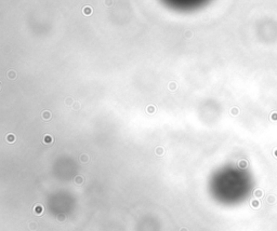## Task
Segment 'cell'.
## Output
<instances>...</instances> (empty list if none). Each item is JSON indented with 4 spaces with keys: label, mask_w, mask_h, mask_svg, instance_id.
Listing matches in <instances>:
<instances>
[{
    "label": "cell",
    "mask_w": 277,
    "mask_h": 231,
    "mask_svg": "<svg viewBox=\"0 0 277 231\" xmlns=\"http://www.w3.org/2000/svg\"><path fill=\"white\" fill-rule=\"evenodd\" d=\"M44 213V207L41 204H36V205L34 206V214L37 216H41L42 214Z\"/></svg>",
    "instance_id": "1"
},
{
    "label": "cell",
    "mask_w": 277,
    "mask_h": 231,
    "mask_svg": "<svg viewBox=\"0 0 277 231\" xmlns=\"http://www.w3.org/2000/svg\"><path fill=\"white\" fill-rule=\"evenodd\" d=\"M53 142H54V139H53V137H52L51 135L46 134V135L43 136L42 143H43L44 145H51V144H53Z\"/></svg>",
    "instance_id": "2"
},
{
    "label": "cell",
    "mask_w": 277,
    "mask_h": 231,
    "mask_svg": "<svg viewBox=\"0 0 277 231\" xmlns=\"http://www.w3.org/2000/svg\"><path fill=\"white\" fill-rule=\"evenodd\" d=\"M41 118H42V120H44V121H49V120H51V118H52L51 111H50V110H43L42 113H41Z\"/></svg>",
    "instance_id": "3"
},
{
    "label": "cell",
    "mask_w": 277,
    "mask_h": 231,
    "mask_svg": "<svg viewBox=\"0 0 277 231\" xmlns=\"http://www.w3.org/2000/svg\"><path fill=\"white\" fill-rule=\"evenodd\" d=\"M82 12H83V14H85L86 16H90L92 14V8L89 7V5H86V7H83V9H82Z\"/></svg>",
    "instance_id": "4"
},
{
    "label": "cell",
    "mask_w": 277,
    "mask_h": 231,
    "mask_svg": "<svg viewBox=\"0 0 277 231\" xmlns=\"http://www.w3.org/2000/svg\"><path fill=\"white\" fill-rule=\"evenodd\" d=\"M155 155H158V157H161V155H164V147H161V146H158V147H156V149H155Z\"/></svg>",
    "instance_id": "5"
},
{
    "label": "cell",
    "mask_w": 277,
    "mask_h": 231,
    "mask_svg": "<svg viewBox=\"0 0 277 231\" xmlns=\"http://www.w3.org/2000/svg\"><path fill=\"white\" fill-rule=\"evenodd\" d=\"M157 111V107L155 106V105H148V106L146 107V112L149 114L151 113H155V112Z\"/></svg>",
    "instance_id": "6"
},
{
    "label": "cell",
    "mask_w": 277,
    "mask_h": 231,
    "mask_svg": "<svg viewBox=\"0 0 277 231\" xmlns=\"http://www.w3.org/2000/svg\"><path fill=\"white\" fill-rule=\"evenodd\" d=\"M83 183H85V178L82 177L81 175H77L75 177V184L76 185H82Z\"/></svg>",
    "instance_id": "7"
},
{
    "label": "cell",
    "mask_w": 277,
    "mask_h": 231,
    "mask_svg": "<svg viewBox=\"0 0 277 231\" xmlns=\"http://www.w3.org/2000/svg\"><path fill=\"white\" fill-rule=\"evenodd\" d=\"M7 77H8L9 79H16L17 78V75H16V72L14 70H9L8 72H7Z\"/></svg>",
    "instance_id": "8"
},
{
    "label": "cell",
    "mask_w": 277,
    "mask_h": 231,
    "mask_svg": "<svg viewBox=\"0 0 277 231\" xmlns=\"http://www.w3.org/2000/svg\"><path fill=\"white\" fill-rule=\"evenodd\" d=\"M79 160L81 161L82 163H88V162H89V160H90V158H89V155H86V153H82V155L79 157Z\"/></svg>",
    "instance_id": "9"
},
{
    "label": "cell",
    "mask_w": 277,
    "mask_h": 231,
    "mask_svg": "<svg viewBox=\"0 0 277 231\" xmlns=\"http://www.w3.org/2000/svg\"><path fill=\"white\" fill-rule=\"evenodd\" d=\"M168 88H169V90H170V91H171V92H174L175 90L177 89V84L175 83V82H173V81H172V82H170V83H169V85H168Z\"/></svg>",
    "instance_id": "10"
},
{
    "label": "cell",
    "mask_w": 277,
    "mask_h": 231,
    "mask_svg": "<svg viewBox=\"0 0 277 231\" xmlns=\"http://www.w3.org/2000/svg\"><path fill=\"white\" fill-rule=\"evenodd\" d=\"M7 142H9V143H14L15 142V136H14V134H12V133H10V134H8L7 135Z\"/></svg>",
    "instance_id": "11"
},
{
    "label": "cell",
    "mask_w": 277,
    "mask_h": 231,
    "mask_svg": "<svg viewBox=\"0 0 277 231\" xmlns=\"http://www.w3.org/2000/svg\"><path fill=\"white\" fill-rule=\"evenodd\" d=\"M74 99L72 98V97H67L66 99H65V104H66V106H73L74 105Z\"/></svg>",
    "instance_id": "12"
},
{
    "label": "cell",
    "mask_w": 277,
    "mask_h": 231,
    "mask_svg": "<svg viewBox=\"0 0 277 231\" xmlns=\"http://www.w3.org/2000/svg\"><path fill=\"white\" fill-rule=\"evenodd\" d=\"M72 108H73L74 110H76V111H77V110H79L80 108H81V105H80V103H79V102H75V103H74V105L72 106Z\"/></svg>",
    "instance_id": "13"
},
{
    "label": "cell",
    "mask_w": 277,
    "mask_h": 231,
    "mask_svg": "<svg viewBox=\"0 0 277 231\" xmlns=\"http://www.w3.org/2000/svg\"><path fill=\"white\" fill-rule=\"evenodd\" d=\"M57 220H59L60 223H64V221L66 220V216H65L64 214H59V215H57Z\"/></svg>",
    "instance_id": "14"
},
{
    "label": "cell",
    "mask_w": 277,
    "mask_h": 231,
    "mask_svg": "<svg viewBox=\"0 0 277 231\" xmlns=\"http://www.w3.org/2000/svg\"><path fill=\"white\" fill-rule=\"evenodd\" d=\"M29 229H30L31 231L36 230V229H37V223H29Z\"/></svg>",
    "instance_id": "15"
},
{
    "label": "cell",
    "mask_w": 277,
    "mask_h": 231,
    "mask_svg": "<svg viewBox=\"0 0 277 231\" xmlns=\"http://www.w3.org/2000/svg\"><path fill=\"white\" fill-rule=\"evenodd\" d=\"M184 36H185V38L186 39H188V38H190V37L193 36V33L190 30H186L185 31V34H184Z\"/></svg>",
    "instance_id": "16"
},
{
    "label": "cell",
    "mask_w": 277,
    "mask_h": 231,
    "mask_svg": "<svg viewBox=\"0 0 277 231\" xmlns=\"http://www.w3.org/2000/svg\"><path fill=\"white\" fill-rule=\"evenodd\" d=\"M180 231H188V229H187V228H185V227H183V228L180 229Z\"/></svg>",
    "instance_id": "17"
},
{
    "label": "cell",
    "mask_w": 277,
    "mask_h": 231,
    "mask_svg": "<svg viewBox=\"0 0 277 231\" xmlns=\"http://www.w3.org/2000/svg\"><path fill=\"white\" fill-rule=\"evenodd\" d=\"M232 113H237L236 108H233V110H232Z\"/></svg>",
    "instance_id": "18"
}]
</instances>
